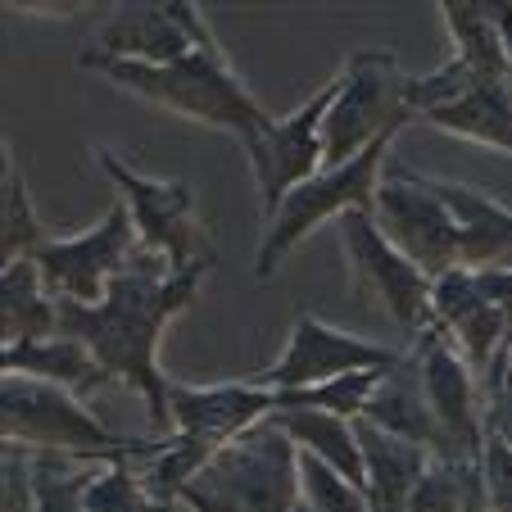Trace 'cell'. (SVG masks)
<instances>
[{
	"mask_svg": "<svg viewBox=\"0 0 512 512\" xmlns=\"http://www.w3.org/2000/svg\"><path fill=\"white\" fill-rule=\"evenodd\" d=\"M141 236L123 204H109L105 218L78 236H50L37 250V268L59 304H100L118 277L136 263Z\"/></svg>",
	"mask_w": 512,
	"mask_h": 512,
	"instance_id": "cell-10",
	"label": "cell"
},
{
	"mask_svg": "<svg viewBox=\"0 0 512 512\" xmlns=\"http://www.w3.org/2000/svg\"><path fill=\"white\" fill-rule=\"evenodd\" d=\"M87 512H173L150 494L136 463H105L91 472Z\"/></svg>",
	"mask_w": 512,
	"mask_h": 512,
	"instance_id": "cell-27",
	"label": "cell"
},
{
	"mask_svg": "<svg viewBox=\"0 0 512 512\" xmlns=\"http://www.w3.org/2000/svg\"><path fill=\"white\" fill-rule=\"evenodd\" d=\"M0 372H5V377L46 381V386H59L78 399L114 386L105 363H100L82 340L64 336V331H55V336H46V340H28V345H0Z\"/></svg>",
	"mask_w": 512,
	"mask_h": 512,
	"instance_id": "cell-20",
	"label": "cell"
},
{
	"mask_svg": "<svg viewBox=\"0 0 512 512\" xmlns=\"http://www.w3.org/2000/svg\"><path fill=\"white\" fill-rule=\"evenodd\" d=\"M485 503L490 512H512V449L503 445L499 435H485Z\"/></svg>",
	"mask_w": 512,
	"mask_h": 512,
	"instance_id": "cell-29",
	"label": "cell"
},
{
	"mask_svg": "<svg viewBox=\"0 0 512 512\" xmlns=\"http://www.w3.org/2000/svg\"><path fill=\"white\" fill-rule=\"evenodd\" d=\"M431 331H440L463 354L467 368L485 381V372L494 368V358L503 354L512 336V318L485 300L472 272L454 268L440 281H431Z\"/></svg>",
	"mask_w": 512,
	"mask_h": 512,
	"instance_id": "cell-17",
	"label": "cell"
},
{
	"mask_svg": "<svg viewBox=\"0 0 512 512\" xmlns=\"http://www.w3.org/2000/svg\"><path fill=\"white\" fill-rule=\"evenodd\" d=\"M336 100V78H327L300 109H290L286 118H272L259 136L241 145L245 164H250L254 191H259V218L268 223L281 209L290 191L327 168V145H322V123Z\"/></svg>",
	"mask_w": 512,
	"mask_h": 512,
	"instance_id": "cell-11",
	"label": "cell"
},
{
	"mask_svg": "<svg viewBox=\"0 0 512 512\" xmlns=\"http://www.w3.org/2000/svg\"><path fill=\"white\" fill-rule=\"evenodd\" d=\"M168 413H173V435L186 445L218 454L259 422L277 413V395L263 390L259 381H218V386H168Z\"/></svg>",
	"mask_w": 512,
	"mask_h": 512,
	"instance_id": "cell-16",
	"label": "cell"
},
{
	"mask_svg": "<svg viewBox=\"0 0 512 512\" xmlns=\"http://www.w3.org/2000/svg\"><path fill=\"white\" fill-rule=\"evenodd\" d=\"M96 168L118 191V204L132 213L141 250L159 254L173 272H204V277H209V268L218 263V250H213V236L200 218L191 182L141 173V168L127 164L109 145L96 150Z\"/></svg>",
	"mask_w": 512,
	"mask_h": 512,
	"instance_id": "cell-4",
	"label": "cell"
},
{
	"mask_svg": "<svg viewBox=\"0 0 512 512\" xmlns=\"http://www.w3.org/2000/svg\"><path fill=\"white\" fill-rule=\"evenodd\" d=\"M0 440L14 454H64L82 463H145L155 458L159 435H118L87 408V399L32 377L0 381Z\"/></svg>",
	"mask_w": 512,
	"mask_h": 512,
	"instance_id": "cell-3",
	"label": "cell"
},
{
	"mask_svg": "<svg viewBox=\"0 0 512 512\" xmlns=\"http://www.w3.org/2000/svg\"><path fill=\"white\" fill-rule=\"evenodd\" d=\"M209 37V19L200 14V5H186V0L118 5L96 28V37L82 46L78 68L96 73L100 64H173Z\"/></svg>",
	"mask_w": 512,
	"mask_h": 512,
	"instance_id": "cell-13",
	"label": "cell"
},
{
	"mask_svg": "<svg viewBox=\"0 0 512 512\" xmlns=\"http://www.w3.org/2000/svg\"><path fill=\"white\" fill-rule=\"evenodd\" d=\"M413 118L440 127L472 145H490L499 155H512V82L476 78L454 55L431 73H417L413 87Z\"/></svg>",
	"mask_w": 512,
	"mask_h": 512,
	"instance_id": "cell-9",
	"label": "cell"
},
{
	"mask_svg": "<svg viewBox=\"0 0 512 512\" xmlns=\"http://www.w3.org/2000/svg\"><path fill=\"white\" fill-rule=\"evenodd\" d=\"M14 454V449H10ZM96 463L64 454H23L28 512H87V485Z\"/></svg>",
	"mask_w": 512,
	"mask_h": 512,
	"instance_id": "cell-25",
	"label": "cell"
},
{
	"mask_svg": "<svg viewBox=\"0 0 512 512\" xmlns=\"http://www.w3.org/2000/svg\"><path fill=\"white\" fill-rule=\"evenodd\" d=\"M300 499L309 512H372L363 485H354L313 454H300Z\"/></svg>",
	"mask_w": 512,
	"mask_h": 512,
	"instance_id": "cell-28",
	"label": "cell"
},
{
	"mask_svg": "<svg viewBox=\"0 0 512 512\" xmlns=\"http://www.w3.org/2000/svg\"><path fill=\"white\" fill-rule=\"evenodd\" d=\"M399 358H404V349L354 336V331H340L331 322H322L318 313H300L286 336V349L277 354V363L250 381H259L272 395H290V390L327 386V381L354 377V372H386L395 368Z\"/></svg>",
	"mask_w": 512,
	"mask_h": 512,
	"instance_id": "cell-14",
	"label": "cell"
},
{
	"mask_svg": "<svg viewBox=\"0 0 512 512\" xmlns=\"http://www.w3.org/2000/svg\"><path fill=\"white\" fill-rule=\"evenodd\" d=\"M472 277H476V286H481L485 300L512 318V268L508 272H472Z\"/></svg>",
	"mask_w": 512,
	"mask_h": 512,
	"instance_id": "cell-30",
	"label": "cell"
},
{
	"mask_svg": "<svg viewBox=\"0 0 512 512\" xmlns=\"http://www.w3.org/2000/svg\"><path fill=\"white\" fill-rule=\"evenodd\" d=\"M354 426L358 449H363V494H368L372 512H408L426 467H431V454L404 435L372 426L368 417H358Z\"/></svg>",
	"mask_w": 512,
	"mask_h": 512,
	"instance_id": "cell-19",
	"label": "cell"
},
{
	"mask_svg": "<svg viewBox=\"0 0 512 512\" xmlns=\"http://www.w3.org/2000/svg\"><path fill=\"white\" fill-rule=\"evenodd\" d=\"M200 281L204 272H173L159 254L141 250L100 304H59V331L82 340L118 386L141 395L155 435H173V377L159 368V340L195 304Z\"/></svg>",
	"mask_w": 512,
	"mask_h": 512,
	"instance_id": "cell-1",
	"label": "cell"
},
{
	"mask_svg": "<svg viewBox=\"0 0 512 512\" xmlns=\"http://www.w3.org/2000/svg\"><path fill=\"white\" fill-rule=\"evenodd\" d=\"M368 417L372 426H381V431L390 435H404V440H413V445H422L431 458L445 454V440H440V422H435L431 404H426V390H422V372H417L413 354L404 349V358H399L395 368L381 377L377 395H372L368 404Z\"/></svg>",
	"mask_w": 512,
	"mask_h": 512,
	"instance_id": "cell-21",
	"label": "cell"
},
{
	"mask_svg": "<svg viewBox=\"0 0 512 512\" xmlns=\"http://www.w3.org/2000/svg\"><path fill=\"white\" fill-rule=\"evenodd\" d=\"M408 78L390 50H354L345 68L336 73V100L322 123V145H327V168L349 164L377 141H395L404 123H413V100H408Z\"/></svg>",
	"mask_w": 512,
	"mask_h": 512,
	"instance_id": "cell-5",
	"label": "cell"
},
{
	"mask_svg": "<svg viewBox=\"0 0 512 512\" xmlns=\"http://www.w3.org/2000/svg\"><path fill=\"white\" fill-rule=\"evenodd\" d=\"M295 512H309V508H304V499H300V508H295Z\"/></svg>",
	"mask_w": 512,
	"mask_h": 512,
	"instance_id": "cell-31",
	"label": "cell"
},
{
	"mask_svg": "<svg viewBox=\"0 0 512 512\" xmlns=\"http://www.w3.org/2000/svg\"><path fill=\"white\" fill-rule=\"evenodd\" d=\"M186 490L204 494L227 512H295L300 508V449L268 417L227 449H218Z\"/></svg>",
	"mask_w": 512,
	"mask_h": 512,
	"instance_id": "cell-7",
	"label": "cell"
},
{
	"mask_svg": "<svg viewBox=\"0 0 512 512\" xmlns=\"http://www.w3.org/2000/svg\"><path fill=\"white\" fill-rule=\"evenodd\" d=\"M458 227V268L467 272H508L512 268V209L467 182L431 177Z\"/></svg>",
	"mask_w": 512,
	"mask_h": 512,
	"instance_id": "cell-18",
	"label": "cell"
},
{
	"mask_svg": "<svg viewBox=\"0 0 512 512\" xmlns=\"http://www.w3.org/2000/svg\"><path fill=\"white\" fill-rule=\"evenodd\" d=\"M272 422L290 435V445L300 454L322 458L327 467H336L340 476H349L354 485H363V449H358V417H336L318 413V408H277Z\"/></svg>",
	"mask_w": 512,
	"mask_h": 512,
	"instance_id": "cell-23",
	"label": "cell"
},
{
	"mask_svg": "<svg viewBox=\"0 0 512 512\" xmlns=\"http://www.w3.org/2000/svg\"><path fill=\"white\" fill-rule=\"evenodd\" d=\"M413 354L417 372H422V390L431 404L435 422H440V440L445 454L454 463H481L485 458V386L472 368L463 363L454 345L440 331H426L413 345H404Z\"/></svg>",
	"mask_w": 512,
	"mask_h": 512,
	"instance_id": "cell-15",
	"label": "cell"
},
{
	"mask_svg": "<svg viewBox=\"0 0 512 512\" xmlns=\"http://www.w3.org/2000/svg\"><path fill=\"white\" fill-rule=\"evenodd\" d=\"M46 241H50V232L41 223L37 204H32L19 159H14L10 141H5V164H0V263L37 259V250Z\"/></svg>",
	"mask_w": 512,
	"mask_h": 512,
	"instance_id": "cell-24",
	"label": "cell"
},
{
	"mask_svg": "<svg viewBox=\"0 0 512 512\" xmlns=\"http://www.w3.org/2000/svg\"><path fill=\"white\" fill-rule=\"evenodd\" d=\"M390 145L395 141H377V145H368L363 155L349 159V164L322 168L318 177L295 186V191L281 200V209L263 223L259 250H254V277L259 281L277 277V268L290 259V250H300L322 223H331V218L340 223V218L354 209H372L377 186H381V177H386Z\"/></svg>",
	"mask_w": 512,
	"mask_h": 512,
	"instance_id": "cell-6",
	"label": "cell"
},
{
	"mask_svg": "<svg viewBox=\"0 0 512 512\" xmlns=\"http://www.w3.org/2000/svg\"><path fill=\"white\" fill-rule=\"evenodd\" d=\"M96 73L109 87L127 91V96L164 109L173 118L213 127V132H232L241 145L272 123V114L259 105L250 82L236 73L218 37L200 41L191 55L173 59V64H100Z\"/></svg>",
	"mask_w": 512,
	"mask_h": 512,
	"instance_id": "cell-2",
	"label": "cell"
},
{
	"mask_svg": "<svg viewBox=\"0 0 512 512\" xmlns=\"http://www.w3.org/2000/svg\"><path fill=\"white\" fill-rule=\"evenodd\" d=\"M372 223H377L381 236H386L408 263H417L431 281H440L445 272L458 268L454 213L435 195L426 173L390 168L377 186V200H372Z\"/></svg>",
	"mask_w": 512,
	"mask_h": 512,
	"instance_id": "cell-12",
	"label": "cell"
},
{
	"mask_svg": "<svg viewBox=\"0 0 512 512\" xmlns=\"http://www.w3.org/2000/svg\"><path fill=\"white\" fill-rule=\"evenodd\" d=\"M59 331V300L50 295L37 259H19L0 268V336L5 345H28Z\"/></svg>",
	"mask_w": 512,
	"mask_h": 512,
	"instance_id": "cell-22",
	"label": "cell"
},
{
	"mask_svg": "<svg viewBox=\"0 0 512 512\" xmlns=\"http://www.w3.org/2000/svg\"><path fill=\"white\" fill-rule=\"evenodd\" d=\"M485 494L481 463H454V458H431L422 485H417L408 512H463Z\"/></svg>",
	"mask_w": 512,
	"mask_h": 512,
	"instance_id": "cell-26",
	"label": "cell"
},
{
	"mask_svg": "<svg viewBox=\"0 0 512 512\" xmlns=\"http://www.w3.org/2000/svg\"><path fill=\"white\" fill-rule=\"evenodd\" d=\"M336 227L358 295L377 300L381 313L399 327V336H408V345L426 336L431 331V277L381 236V227L372 223V209L345 213Z\"/></svg>",
	"mask_w": 512,
	"mask_h": 512,
	"instance_id": "cell-8",
	"label": "cell"
}]
</instances>
